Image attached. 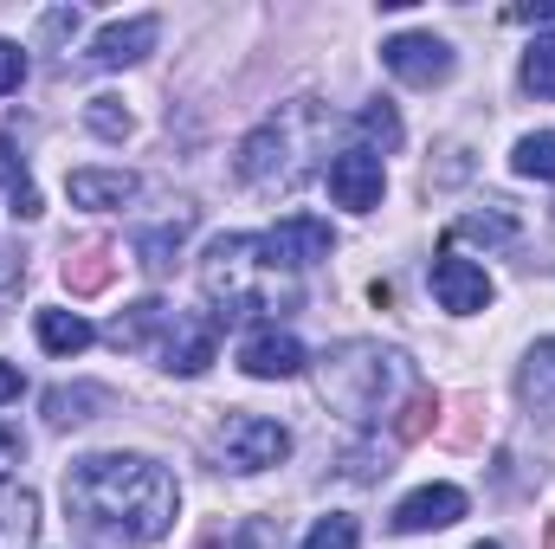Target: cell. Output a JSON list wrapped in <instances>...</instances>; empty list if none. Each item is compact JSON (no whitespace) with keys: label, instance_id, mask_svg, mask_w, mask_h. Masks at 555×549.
<instances>
[{"label":"cell","instance_id":"1","mask_svg":"<svg viewBox=\"0 0 555 549\" xmlns=\"http://www.w3.org/2000/svg\"><path fill=\"white\" fill-rule=\"evenodd\" d=\"M175 505V478L142 452H85L65 472V511L98 549H137L168 537Z\"/></svg>","mask_w":555,"mask_h":549},{"label":"cell","instance_id":"2","mask_svg":"<svg viewBox=\"0 0 555 549\" xmlns=\"http://www.w3.org/2000/svg\"><path fill=\"white\" fill-rule=\"evenodd\" d=\"M201 291L220 304V323L253 317V310H291L297 304V272H284L266 246V233H227L201 259Z\"/></svg>","mask_w":555,"mask_h":549},{"label":"cell","instance_id":"3","mask_svg":"<svg viewBox=\"0 0 555 549\" xmlns=\"http://www.w3.org/2000/svg\"><path fill=\"white\" fill-rule=\"evenodd\" d=\"M401 395H414V369L401 349L343 343L336 356H323V401H336L349 420H382Z\"/></svg>","mask_w":555,"mask_h":549},{"label":"cell","instance_id":"4","mask_svg":"<svg viewBox=\"0 0 555 549\" xmlns=\"http://www.w3.org/2000/svg\"><path fill=\"white\" fill-rule=\"evenodd\" d=\"M323 130H330V117H323L317 98L284 104L278 117H266L240 142V181L246 188H291L304 175V137H323Z\"/></svg>","mask_w":555,"mask_h":549},{"label":"cell","instance_id":"5","mask_svg":"<svg viewBox=\"0 0 555 549\" xmlns=\"http://www.w3.org/2000/svg\"><path fill=\"white\" fill-rule=\"evenodd\" d=\"M220 459L233 472H266V465H284L291 459V433L266 420V413H227L220 426Z\"/></svg>","mask_w":555,"mask_h":549},{"label":"cell","instance_id":"6","mask_svg":"<svg viewBox=\"0 0 555 549\" xmlns=\"http://www.w3.org/2000/svg\"><path fill=\"white\" fill-rule=\"evenodd\" d=\"M214 349H220V317H201V310H175L168 336L155 343V362H162L168 375H201V369L214 362Z\"/></svg>","mask_w":555,"mask_h":549},{"label":"cell","instance_id":"7","mask_svg":"<svg viewBox=\"0 0 555 549\" xmlns=\"http://www.w3.org/2000/svg\"><path fill=\"white\" fill-rule=\"evenodd\" d=\"M323 181H330L336 207L375 214V207H382V188H388V175H382V149H343V155H330Z\"/></svg>","mask_w":555,"mask_h":549},{"label":"cell","instance_id":"8","mask_svg":"<svg viewBox=\"0 0 555 549\" xmlns=\"http://www.w3.org/2000/svg\"><path fill=\"white\" fill-rule=\"evenodd\" d=\"M382 65L401 78V85H446L452 78V46L446 39H433V33H395L388 46H382Z\"/></svg>","mask_w":555,"mask_h":549},{"label":"cell","instance_id":"9","mask_svg":"<svg viewBox=\"0 0 555 549\" xmlns=\"http://www.w3.org/2000/svg\"><path fill=\"white\" fill-rule=\"evenodd\" d=\"M155 39H162V20H155V13L117 20V26H104V33L91 39L85 65H91V72H124V65H137V59H149V52H155Z\"/></svg>","mask_w":555,"mask_h":549},{"label":"cell","instance_id":"10","mask_svg":"<svg viewBox=\"0 0 555 549\" xmlns=\"http://www.w3.org/2000/svg\"><path fill=\"white\" fill-rule=\"evenodd\" d=\"M266 246H272V259L284 272H304V266L330 259L336 233H330V220H317V214H291V220H278L272 233H266Z\"/></svg>","mask_w":555,"mask_h":549},{"label":"cell","instance_id":"11","mask_svg":"<svg viewBox=\"0 0 555 549\" xmlns=\"http://www.w3.org/2000/svg\"><path fill=\"white\" fill-rule=\"evenodd\" d=\"M433 297H439V310L472 317V310L491 304V278H485V266H472V259H459V253H439V259H433Z\"/></svg>","mask_w":555,"mask_h":549},{"label":"cell","instance_id":"12","mask_svg":"<svg viewBox=\"0 0 555 549\" xmlns=\"http://www.w3.org/2000/svg\"><path fill=\"white\" fill-rule=\"evenodd\" d=\"M304 343L291 336V330H259V336H246L240 343V369L253 375V382H291V375H304Z\"/></svg>","mask_w":555,"mask_h":549},{"label":"cell","instance_id":"13","mask_svg":"<svg viewBox=\"0 0 555 549\" xmlns=\"http://www.w3.org/2000/svg\"><path fill=\"white\" fill-rule=\"evenodd\" d=\"M465 518V491L459 485H420L414 498L395 505V531L401 537H420V531H446Z\"/></svg>","mask_w":555,"mask_h":549},{"label":"cell","instance_id":"14","mask_svg":"<svg viewBox=\"0 0 555 549\" xmlns=\"http://www.w3.org/2000/svg\"><path fill=\"white\" fill-rule=\"evenodd\" d=\"M65 188H72V207L111 214V207H130V201H137L142 181L130 175V168H78V175H72Z\"/></svg>","mask_w":555,"mask_h":549},{"label":"cell","instance_id":"15","mask_svg":"<svg viewBox=\"0 0 555 549\" xmlns=\"http://www.w3.org/2000/svg\"><path fill=\"white\" fill-rule=\"evenodd\" d=\"M168 323H175V304L142 297V304H130V310L111 323V343H117V349H155V343L168 336Z\"/></svg>","mask_w":555,"mask_h":549},{"label":"cell","instance_id":"16","mask_svg":"<svg viewBox=\"0 0 555 549\" xmlns=\"http://www.w3.org/2000/svg\"><path fill=\"white\" fill-rule=\"evenodd\" d=\"M517 401L530 413H555V336H543V343L524 356V369H517Z\"/></svg>","mask_w":555,"mask_h":549},{"label":"cell","instance_id":"17","mask_svg":"<svg viewBox=\"0 0 555 549\" xmlns=\"http://www.w3.org/2000/svg\"><path fill=\"white\" fill-rule=\"evenodd\" d=\"M188 233H194V207H181V214H175V220H162V227H142V233H137V259H142V272H155V278L168 272Z\"/></svg>","mask_w":555,"mask_h":549},{"label":"cell","instance_id":"18","mask_svg":"<svg viewBox=\"0 0 555 549\" xmlns=\"http://www.w3.org/2000/svg\"><path fill=\"white\" fill-rule=\"evenodd\" d=\"M104 408H111V388H98V382L46 388V420H52V426H85V420H98Z\"/></svg>","mask_w":555,"mask_h":549},{"label":"cell","instance_id":"19","mask_svg":"<svg viewBox=\"0 0 555 549\" xmlns=\"http://www.w3.org/2000/svg\"><path fill=\"white\" fill-rule=\"evenodd\" d=\"M0 201H7V214H13V220H39V188H33L26 162L13 155V142H7V137H0Z\"/></svg>","mask_w":555,"mask_h":549},{"label":"cell","instance_id":"20","mask_svg":"<svg viewBox=\"0 0 555 549\" xmlns=\"http://www.w3.org/2000/svg\"><path fill=\"white\" fill-rule=\"evenodd\" d=\"M33 330H39V343H46L52 356H78V349H91V336H98L78 310H39Z\"/></svg>","mask_w":555,"mask_h":549},{"label":"cell","instance_id":"21","mask_svg":"<svg viewBox=\"0 0 555 549\" xmlns=\"http://www.w3.org/2000/svg\"><path fill=\"white\" fill-rule=\"evenodd\" d=\"M39 505H33V491H20V485H0V549H26L33 544V518Z\"/></svg>","mask_w":555,"mask_h":549},{"label":"cell","instance_id":"22","mask_svg":"<svg viewBox=\"0 0 555 549\" xmlns=\"http://www.w3.org/2000/svg\"><path fill=\"white\" fill-rule=\"evenodd\" d=\"M452 233H459V240H485V246H511V240H517V214H511L504 201H491L485 214H459Z\"/></svg>","mask_w":555,"mask_h":549},{"label":"cell","instance_id":"23","mask_svg":"<svg viewBox=\"0 0 555 549\" xmlns=\"http://www.w3.org/2000/svg\"><path fill=\"white\" fill-rule=\"evenodd\" d=\"M65 284H72L78 297H91V291H104V284H111V246H104V240H91V246H78V253L65 259Z\"/></svg>","mask_w":555,"mask_h":549},{"label":"cell","instance_id":"24","mask_svg":"<svg viewBox=\"0 0 555 549\" xmlns=\"http://www.w3.org/2000/svg\"><path fill=\"white\" fill-rule=\"evenodd\" d=\"M524 91L530 98H555V33H537L524 52Z\"/></svg>","mask_w":555,"mask_h":549},{"label":"cell","instance_id":"25","mask_svg":"<svg viewBox=\"0 0 555 549\" xmlns=\"http://www.w3.org/2000/svg\"><path fill=\"white\" fill-rule=\"evenodd\" d=\"M511 168H517V175H530V181H555V130H537V137L517 142Z\"/></svg>","mask_w":555,"mask_h":549},{"label":"cell","instance_id":"26","mask_svg":"<svg viewBox=\"0 0 555 549\" xmlns=\"http://www.w3.org/2000/svg\"><path fill=\"white\" fill-rule=\"evenodd\" d=\"M356 544H362V531H356V518H343V511L317 518L310 537H304V549H356Z\"/></svg>","mask_w":555,"mask_h":549},{"label":"cell","instance_id":"27","mask_svg":"<svg viewBox=\"0 0 555 549\" xmlns=\"http://www.w3.org/2000/svg\"><path fill=\"white\" fill-rule=\"evenodd\" d=\"M227 549H284V531H278L272 518H240Z\"/></svg>","mask_w":555,"mask_h":549},{"label":"cell","instance_id":"28","mask_svg":"<svg viewBox=\"0 0 555 549\" xmlns=\"http://www.w3.org/2000/svg\"><path fill=\"white\" fill-rule=\"evenodd\" d=\"M433 413H439V395H433V388H414V395H408V413L395 420V433H401V439H420V433L433 426Z\"/></svg>","mask_w":555,"mask_h":549},{"label":"cell","instance_id":"29","mask_svg":"<svg viewBox=\"0 0 555 549\" xmlns=\"http://www.w3.org/2000/svg\"><path fill=\"white\" fill-rule=\"evenodd\" d=\"M85 124H91L98 137H111V142H124V137H130V111H117V98H91Z\"/></svg>","mask_w":555,"mask_h":549},{"label":"cell","instance_id":"30","mask_svg":"<svg viewBox=\"0 0 555 549\" xmlns=\"http://www.w3.org/2000/svg\"><path fill=\"white\" fill-rule=\"evenodd\" d=\"M356 124H362V137H369V142H382V149H395V142H401V117H395L388 104H369V111H362Z\"/></svg>","mask_w":555,"mask_h":549},{"label":"cell","instance_id":"31","mask_svg":"<svg viewBox=\"0 0 555 549\" xmlns=\"http://www.w3.org/2000/svg\"><path fill=\"white\" fill-rule=\"evenodd\" d=\"M20 85H26V52H20L13 39H0V98L20 91Z\"/></svg>","mask_w":555,"mask_h":549},{"label":"cell","instance_id":"32","mask_svg":"<svg viewBox=\"0 0 555 549\" xmlns=\"http://www.w3.org/2000/svg\"><path fill=\"white\" fill-rule=\"evenodd\" d=\"M20 278H26V259H20V253H13V246L0 240V304H7L13 291H20Z\"/></svg>","mask_w":555,"mask_h":549},{"label":"cell","instance_id":"33","mask_svg":"<svg viewBox=\"0 0 555 549\" xmlns=\"http://www.w3.org/2000/svg\"><path fill=\"white\" fill-rule=\"evenodd\" d=\"M20 452H26V439H20L13 426H0V485H7V472L20 465Z\"/></svg>","mask_w":555,"mask_h":549},{"label":"cell","instance_id":"34","mask_svg":"<svg viewBox=\"0 0 555 549\" xmlns=\"http://www.w3.org/2000/svg\"><path fill=\"white\" fill-rule=\"evenodd\" d=\"M20 388H26V382H20V369H13V362H0V408H7V401H20Z\"/></svg>","mask_w":555,"mask_h":549},{"label":"cell","instance_id":"35","mask_svg":"<svg viewBox=\"0 0 555 549\" xmlns=\"http://www.w3.org/2000/svg\"><path fill=\"white\" fill-rule=\"evenodd\" d=\"M472 549H504V544H472Z\"/></svg>","mask_w":555,"mask_h":549},{"label":"cell","instance_id":"36","mask_svg":"<svg viewBox=\"0 0 555 549\" xmlns=\"http://www.w3.org/2000/svg\"><path fill=\"white\" fill-rule=\"evenodd\" d=\"M550 549H555V531H550Z\"/></svg>","mask_w":555,"mask_h":549}]
</instances>
